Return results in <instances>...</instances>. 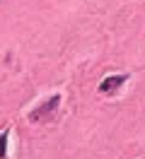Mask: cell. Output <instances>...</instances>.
Masks as SVG:
<instances>
[{"mask_svg":"<svg viewBox=\"0 0 145 159\" xmlns=\"http://www.w3.org/2000/svg\"><path fill=\"white\" fill-rule=\"evenodd\" d=\"M7 157V133H2L0 135V159Z\"/></svg>","mask_w":145,"mask_h":159,"instance_id":"3","label":"cell"},{"mask_svg":"<svg viewBox=\"0 0 145 159\" xmlns=\"http://www.w3.org/2000/svg\"><path fill=\"white\" fill-rule=\"evenodd\" d=\"M58 104H60V94H53L48 101H44L39 109L31 111V116L29 118L34 120V123H41V120H53V116H56L58 111Z\"/></svg>","mask_w":145,"mask_h":159,"instance_id":"1","label":"cell"},{"mask_svg":"<svg viewBox=\"0 0 145 159\" xmlns=\"http://www.w3.org/2000/svg\"><path fill=\"white\" fill-rule=\"evenodd\" d=\"M126 80H128V77H126V75H111V77H106L104 82L99 84V92H102V94H109V92L118 89V87L123 84Z\"/></svg>","mask_w":145,"mask_h":159,"instance_id":"2","label":"cell"}]
</instances>
